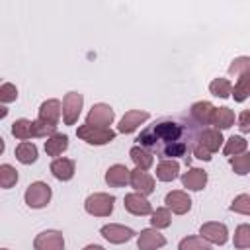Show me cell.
Wrapping results in <instances>:
<instances>
[{
	"label": "cell",
	"instance_id": "obj_6",
	"mask_svg": "<svg viewBox=\"0 0 250 250\" xmlns=\"http://www.w3.org/2000/svg\"><path fill=\"white\" fill-rule=\"evenodd\" d=\"M84 96L80 92H68L62 98V121L64 125H74L82 113Z\"/></svg>",
	"mask_w": 250,
	"mask_h": 250
},
{
	"label": "cell",
	"instance_id": "obj_38",
	"mask_svg": "<svg viewBox=\"0 0 250 250\" xmlns=\"http://www.w3.org/2000/svg\"><path fill=\"white\" fill-rule=\"evenodd\" d=\"M238 129L242 133H250V109H244L238 115Z\"/></svg>",
	"mask_w": 250,
	"mask_h": 250
},
{
	"label": "cell",
	"instance_id": "obj_19",
	"mask_svg": "<svg viewBox=\"0 0 250 250\" xmlns=\"http://www.w3.org/2000/svg\"><path fill=\"white\" fill-rule=\"evenodd\" d=\"M131 182V170L125 164H113L105 172V184L111 188H123Z\"/></svg>",
	"mask_w": 250,
	"mask_h": 250
},
{
	"label": "cell",
	"instance_id": "obj_2",
	"mask_svg": "<svg viewBox=\"0 0 250 250\" xmlns=\"http://www.w3.org/2000/svg\"><path fill=\"white\" fill-rule=\"evenodd\" d=\"M12 135L20 141H27V139H33V137H53L57 135V127L55 125H47L39 119L31 121V119H16L12 123Z\"/></svg>",
	"mask_w": 250,
	"mask_h": 250
},
{
	"label": "cell",
	"instance_id": "obj_7",
	"mask_svg": "<svg viewBox=\"0 0 250 250\" xmlns=\"http://www.w3.org/2000/svg\"><path fill=\"white\" fill-rule=\"evenodd\" d=\"M113 117H115V111L111 105L107 104H94L86 115V123L88 125H96V127H107L113 123Z\"/></svg>",
	"mask_w": 250,
	"mask_h": 250
},
{
	"label": "cell",
	"instance_id": "obj_5",
	"mask_svg": "<svg viewBox=\"0 0 250 250\" xmlns=\"http://www.w3.org/2000/svg\"><path fill=\"white\" fill-rule=\"evenodd\" d=\"M51 186L47 182H31L23 193V201L31 209H41L51 201Z\"/></svg>",
	"mask_w": 250,
	"mask_h": 250
},
{
	"label": "cell",
	"instance_id": "obj_22",
	"mask_svg": "<svg viewBox=\"0 0 250 250\" xmlns=\"http://www.w3.org/2000/svg\"><path fill=\"white\" fill-rule=\"evenodd\" d=\"M180 174V164L176 160H168V158H162L158 164H156V178L160 182H172L176 180Z\"/></svg>",
	"mask_w": 250,
	"mask_h": 250
},
{
	"label": "cell",
	"instance_id": "obj_14",
	"mask_svg": "<svg viewBox=\"0 0 250 250\" xmlns=\"http://www.w3.org/2000/svg\"><path fill=\"white\" fill-rule=\"evenodd\" d=\"M164 203H166V207H168L172 213H176V215H186V213L191 209V199H189V195H188L186 191H182V189L168 191L166 197H164Z\"/></svg>",
	"mask_w": 250,
	"mask_h": 250
},
{
	"label": "cell",
	"instance_id": "obj_32",
	"mask_svg": "<svg viewBox=\"0 0 250 250\" xmlns=\"http://www.w3.org/2000/svg\"><path fill=\"white\" fill-rule=\"evenodd\" d=\"M250 96V72L240 76L236 80V84L232 86V98L234 102H244L246 98Z\"/></svg>",
	"mask_w": 250,
	"mask_h": 250
},
{
	"label": "cell",
	"instance_id": "obj_23",
	"mask_svg": "<svg viewBox=\"0 0 250 250\" xmlns=\"http://www.w3.org/2000/svg\"><path fill=\"white\" fill-rule=\"evenodd\" d=\"M129 156H131V160L135 162V168H141V170H148V168L154 164V156H152V152L146 150V148H143V146H139V145L131 146Z\"/></svg>",
	"mask_w": 250,
	"mask_h": 250
},
{
	"label": "cell",
	"instance_id": "obj_33",
	"mask_svg": "<svg viewBox=\"0 0 250 250\" xmlns=\"http://www.w3.org/2000/svg\"><path fill=\"white\" fill-rule=\"evenodd\" d=\"M16 184H18V170L12 164H2L0 166V186L4 189H10Z\"/></svg>",
	"mask_w": 250,
	"mask_h": 250
},
{
	"label": "cell",
	"instance_id": "obj_10",
	"mask_svg": "<svg viewBox=\"0 0 250 250\" xmlns=\"http://www.w3.org/2000/svg\"><path fill=\"white\" fill-rule=\"evenodd\" d=\"M100 234L111 242V244H123V242H129L133 236H135V230L125 227V225H117V223H109V225H104L100 229Z\"/></svg>",
	"mask_w": 250,
	"mask_h": 250
},
{
	"label": "cell",
	"instance_id": "obj_41",
	"mask_svg": "<svg viewBox=\"0 0 250 250\" xmlns=\"http://www.w3.org/2000/svg\"><path fill=\"white\" fill-rule=\"evenodd\" d=\"M0 109H2V111H0V117H2V119H4V117H6V115H8V109H6V107H0Z\"/></svg>",
	"mask_w": 250,
	"mask_h": 250
},
{
	"label": "cell",
	"instance_id": "obj_28",
	"mask_svg": "<svg viewBox=\"0 0 250 250\" xmlns=\"http://www.w3.org/2000/svg\"><path fill=\"white\" fill-rule=\"evenodd\" d=\"M232 244H234V248H238V250L250 248V225H248V223H242V225H238V227L234 229Z\"/></svg>",
	"mask_w": 250,
	"mask_h": 250
},
{
	"label": "cell",
	"instance_id": "obj_34",
	"mask_svg": "<svg viewBox=\"0 0 250 250\" xmlns=\"http://www.w3.org/2000/svg\"><path fill=\"white\" fill-rule=\"evenodd\" d=\"M229 162H230L234 174H238V176H246L250 172V152H242L238 156H232V158H229Z\"/></svg>",
	"mask_w": 250,
	"mask_h": 250
},
{
	"label": "cell",
	"instance_id": "obj_25",
	"mask_svg": "<svg viewBox=\"0 0 250 250\" xmlns=\"http://www.w3.org/2000/svg\"><path fill=\"white\" fill-rule=\"evenodd\" d=\"M16 158L21 162V164H33L37 160V146L29 141H21L18 146H16Z\"/></svg>",
	"mask_w": 250,
	"mask_h": 250
},
{
	"label": "cell",
	"instance_id": "obj_3",
	"mask_svg": "<svg viewBox=\"0 0 250 250\" xmlns=\"http://www.w3.org/2000/svg\"><path fill=\"white\" fill-rule=\"evenodd\" d=\"M113 203H115L113 195L104 193V191H96V193H90L86 197L84 209L92 217H109L113 211Z\"/></svg>",
	"mask_w": 250,
	"mask_h": 250
},
{
	"label": "cell",
	"instance_id": "obj_21",
	"mask_svg": "<svg viewBox=\"0 0 250 250\" xmlns=\"http://www.w3.org/2000/svg\"><path fill=\"white\" fill-rule=\"evenodd\" d=\"M207 184V172L203 168H189L182 174V186L191 191H201Z\"/></svg>",
	"mask_w": 250,
	"mask_h": 250
},
{
	"label": "cell",
	"instance_id": "obj_15",
	"mask_svg": "<svg viewBox=\"0 0 250 250\" xmlns=\"http://www.w3.org/2000/svg\"><path fill=\"white\" fill-rule=\"evenodd\" d=\"M61 115H62V105H61V102L55 100V98H51V100H45V102L39 105V115H37V119L43 121V123H47V125H55V127H57Z\"/></svg>",
	"mask_w": 250,
	"mask_h": 250
},
{
	"label": "cell",
	"instance_id": "obj_42",
	"mask_svg": "<svg viewBox=\"0 0 250 250\" xmlns=\"http://www.w3.org/2000/svg\"><path fill=\"white\" fill-rule=\"evenodd\" d=\"M2 250H8V248H2Z\"/></svg>",
	"mask_w": 250,
	"mask_h": 250
},
{
	"label": "cell",
	"instance_id": "obj_11",
	"mask_svg": "<svg viewBox=\"0 0 250 250\" xmlns=\"http://www.w3.org/2000/svg\"><path fill=\"white\" fill-rule=\"evenodd\" d=\"M215 105L211 102H195L189 109V115H191V121L201 125L203 129H207L209 125H213V119H215Z\"/></svg>",
	"mask_w": 250,
	"mask_h": 250
},
{
	"label": "cell",
	"instance_id": "obj_16",
	"mask_svg": "<svg viewBox=\"0 0 250 250\" xmlns=\"http://www.w3.org/2000/svg\"><path fill=\"white\" fill-rule=\"evenodd\" d=\"M129 184L137 193H143V195H150L154 191V178L146 170H141V168L131 170V182Z\"/></svg>",
	"mask_w": 250,
	"mask_h": 250
},
{
	"label": "cell",
	"instance_id": "obj_40",
	"mask_svg": "<svg viewBox=\"0 0 250 250\" xmlns=\"http://www.w3.org/2000/svg\"><path fill=\"white\" fill-rule=\"evenodd\" d=\"M82 250H105L102 244H88V246H84Z\"/></svg>",
	"mask_w": 250,
	"mask_h": 250
},
{
	"label": "cell",
	"instance_id": "obj_4",
	"mask_svg": "<svg viewBox=\"0 0 250 250\" xmlns=\"http://www.w3.org/2000/svg\"><path fill=\"white\" fill-rule=\"evenodd\" d=\"M76 135L78 139H82L84 143L88 145H96V146H102V145H107L115 139V131L107 129V127H96V125H80L76 129Z\"/></svg>",
	"mask_w": 250,
	"mask_h": 250
},
{
	"label": "cell",
	"instance_id": "obj_36",
	"mask_svg": "<svg viewBox=\"0 0 250 250\" xmlns=\"http://www.w3.org/2000/svg\"><path fill=\"white\" fill-rule=\"evenodd\" d=\"M229 209L234 211V213H240V215H250V195H248V193L236 195V197L230 201Z\"/></svg>",
	"mask_w": 250,
	"mask_h": 250
},
{
	"label": "cell",
	"instance_id": "obj_8",
	"mask_svg": "<svg viewBox=\"0 0 250 250\" xmlns=\"http://www.w3.org/2000/svg\"><path fill=\"white\" fill-rule=\"evenodd\" d=\"M199 236H203L209 244H225L229 240V229L225 223H219V221H209V223H203L199 227Z\"/></svg>",
	"mask_w": 250,
	"mask_h": 250
},
{
	"label": "cell",
	"instance_id": "obj_37",
	"mask_svg": "<svg viewBox=\"0 0 250 250\" xmlns=\"http://www.w3.org/2000/svg\"><path fill=\"white\" fill-rule=\"evenodd\" d=\"M16 100H18V88L12 82H4L0 86V102L10 104V102H16Z\"/></svg>",
	"mask_w": 250,
	"mask_h": 250
},
{
	"label": "cell",
	"instance_id": "obj_35",
	"mask_svg": "<svg viewBox=\"0 0 250 250\" xmlns=\"http://www.w3.org/2000/svg\"><path fill=\"white\" fill-rule=\"evenodd\" d=\"M250 72V57H236L230 64H229V74L230 76H244Z\"/></svg>",
	"mask_w": 250,
	"mask_h": 250
},
{
	"label": "cell",
	"instance_id": "obj_13",
	"mask_svg": "<svg viewBox=\"0 0 250 250\" xmlns=\"http://www.w3.org/2000/svg\"><path fill=\"white\" fill-rule=\"evenodd\" d=\"M148 117H150L148 111H143V109H129V111H125V115L121 117V121H119V125H117V131H119V133H133V131H137Z\"/></svg>",
	"mask_w": 250,
	"mask_h": 250
},
{
	"label": "cell",
	"instance_id": "obj_9",
	"mask_svg": "<svg viewBox=\"0 0 250 250\" xmlns=\"http://www.w3.org/2000/svg\"><path fill=\"white\" fill-rule=\"evenodd\" d=\"M35 250H64V236L61 230H41L33 238Z\"/></svg>",
	"mask_w": 250,
	"mask_h": 250
},
{
	"label": "cell",
	"instance_id": "obj_29",
	"mask_svg": "<svg viewBox=\"0 0 250 250\" xmlns=\"http://www.w3.org/2000/svg\"><path fill=\"white\" fill-rule=\"evenodd\" d=\"M150 225L152 229H166L172 225V215H170V209L168 207H158L156 211H152L150 215Z\"/></svg>",
	"mask_w": 250,
	"mask_h": 250
},
{
	"label": "cell",
	"instance_id": "obj_31",
	"mask_svg": "<svg viewBox=\"0 0 250 250\" xmlns=\"http://www.w3.org/2000/svg\"><path fill=\"white\" fill-rule=\"evenodd\" d=\"M178 250H211V244L203 236H186L180 240Z\"/></svg>",
	"mask_w": 250,
	"mask_h": 250
},
{
	"label": "cell",
	"instance_id": "obj_27",
	"mask_svg": "<svg viewBox=\"0 0 250 250\" xmlns=\"http://www.w3.org/2000/svg\"><path fill=\"white\" fill-rule=\"evenodd\" d=\"M234 125V111L229 107H217L215 109V119H213V127L215 129H229Z\"/></svg>",
	"mask_w": 250,
	"mask_h": 250
},
{
	"label": "cell",
	"instance_id": "obj_30",
	"mask_svg": "<svg viewBox=\"0 0 250 250\" xmlns=\"http://www.w3.org/2000/svg\"><path fill=\"white\" fill-rule=\"evenodd\" d=\"M209 92L217 98H229V96H232V84H230V80L219 76L209 84Z\"/></svg>",
	"mask_w": 250,
	"mask_h": 250
},
{
	"label": "cell",
	"instance_id": "obj_12",
	"mask_svg": "<svg viewBox=\"0 0 250 250\" xmlns=\"http://www.w3.org/2000/svg\"><path fill=\"white\" fill-rule=\"evenodd\" d=\"M123 205L125 209L131 213V215H137V217H145V215H152V205L150 201L146 199V195L143 193H127L125 199H123Z\"/></svg>",
	"mask_w": 250,
	"mask_h": 250
},
{
	"label": "cell",
	"instance_id": "obj_24",
	"mask_svg": "<svg viewBox=\"0 0 250 250\" xmlns=\"http://www.w3.org/2000/svg\"><path fill=\"white\" fill-rule=\"evenodd\" d=\"M68 148V137L62 133H57L45 141V152L49 156H59Z\"/></svg>",
	"mask_w": 250,
	"mask_h": 250
},
{
	"label": "cell",
	"instance_id": "obj_1",
	"mask_svg": "<svg viewBox=\"0 0 250 250\" xmlns=\"http://www.w3.org/2000/svg\"><path fill=\"white\" fill-rule=\"evenodd\" d=\"M197 123H184L176 119H160L141 131L137 137L139 146L156 152L168 160L188 156L197 145L199 129Z\"/></svg>",
	"mask_w": 250,
	"mask_h": 250
},
{
	"label": "cell",
	"instance_id": "obj_39",
	"mask_svg": "<svg viewBox=\"0 0 250 250\" xmlns=\"http://www.w3.org/2000/svg\"><path fill=\"white\" fill-rule=\"evenodd\" d=\"M191 154H193L195 158H199V160H205V162H209V160H211V152H209L207 148H203L201 145H195Z\"/></svg>",
	"mask_w": 250,
	"mask_h": 250
},
{
	"label": "cell",
	"instance_id": "obj_18",
	"mask_svg": "<svg viewBox=\"0 0 250 250\" xmlns=\"http://www.w3.org/2000/svg\"><path fill=\"white\" fill-rule=\"evenodd\" d=\"M223 135L219 129L215 127H207V129H201L199 131V137H197V145H201L203 148H207L211 154L217 152L221 146H223Z\"/></svg>",
	"mask_w": 250,
	"mask_h": 250
},
{
	"label": "cell",
	"instance_id": "obj_20",
	"mask_svg": "<svg viewBox=\"0 0 250 250\" xmlns=\"http://www.w3.org/2000/svg\"><path fill=\"white\" fill-rule=\"evenodd\" d=\"M76 172V164L72 158H55L51 162V174L59 180V182H68L72 180Z\"/></svg>",
	"mask_w": 250,
	"mask_h": 250
},
{
	"label": "cell",
	"instance_id": "obj_17",
	"mask_svg": "<svg viewBox=\"0 0 250 250\" xmlns=\"http://www.w3.org/2000/svg\"><path fill=\"white\" fill-rule=\"evenodd\" d=\"M166 244V238L164 234L158 232V229H143L141 234L137 236V246L139 250H156V248H162Z\"/></svg>",
	"mask_w": 250,
	"mask_h": 250
},
{
	"label": "cell",
	"instance_id": "obj_26",
	"mask_svg": "<svg viewBox=\"0 0 250 250\" xmlns=\"http://www.w3.org/2000/svg\"><path fill=\"white\" fill-rule=\"evenodd\" d=\"M246 146H248V141H246L244 137H240V135H232V137L225 143L223 152H225V156L232 158V156H238V154L246 152Z\"/></svg>",
	"mask_w": 250,
	"mask_h": 250
}]
</instances>
